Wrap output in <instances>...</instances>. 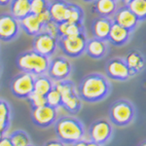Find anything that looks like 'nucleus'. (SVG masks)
<instances>
[{"label":"nucleus","instance_id":"nucleus-1","mask_svg":"<svg viewBox=\"0 0 146 146\" xmlns=\"http://www.w3.org/2000/svg\"><path fill=\"white\" fill-rule=\"evenodd\" d=\"M77 91L83 101L96 103L109 96L112 92V84L107 76L94 72L82 78L77 87Z\"/></svg>","mask_w":146,"mask_h":146},{"label":"nucleus","instance_id":"nucleus-2","mask_svg":"<svg viewBox=\"0 0 146 146\" xmlns=\"http://www.w3.org/2000/svg\"><path fill=\"white\" fill-rule=\"evenodd\" d=\"M55 131L58 139L64 144L72 145L85 136V127L79 119L72 116H62L56 119Z\"/></svg>","mask_w":146,"mask_h":146},{"label":"nucleus","instance_id":"nucleus-3","mask_svg":"<svg viewBox=\"0 0 146 146\" xmlns=\"http://www.w3.org/2000/svg\"><path fill=\"white\" fill-rule=\"evenodd\" d=\"M16 62L21 71L31 73L34 76H37L47 74L50 64V58L31 49L21 53L18 56Z\"/></svg>","mask_w":146,"mask_h":146},{"label":"nucleus","instance_id":"nucleus-4","mask_svg":"<svg viewBox=\"0 0 146 146\" xmlns=\"http://www.w3.org/2000/svg\"><path fill=\"white\" fill-rule=\"evenodd\" d=\"M54 87L62 96V107L70 114H77L82 108V100L78 91L71 80H62L55 82Z\"/></svg>","mask_w":146,"mask_h":146},{"label":"nucleus","instance_id":"nucleus-5","mask_svg":"<svg viewBox=\"0 0 146 146\" xmlns=\"http://www.w3.org/2000/svg\"><path fill=\"white\" fill-rule=\"evenodd\" d=\"M136 116L135 106L131 100L120 98L114 101L109 108V119L117 127H127L135 121Z\"/></svg>","mask_w":146,"mask_h":146},{"label":"nucleus","instance_id":"nucleus-6","mask_svg":"<svg viewBox=\"0 0 146 146\" xmlns=\"http://www.w3.org/2000/svg\"><path fill=\"white\" fill-rule=\"evenodd\" d=\"M87 41H88L87 33L83 32L76 35L60 37L58 45V49H60L64 56L70 58H77L85 54Z\"/></svg>","mask_w":146,"mask_h":146},{"label":"nucleus","instance_id":"nucleus-7","mask_svg":"<svg viewBox=\"0 0 146 146\" xmlns=\"http://www.w3.org/2000/svg\"><path fill=\"white\" fill-rule=\"evenodd\" d=\"M34 78L35 76L31 73H19L11 81V93L18 98H27L34 91Z\"/></svg>","mask_w":146,"mask_h":146},{"label":"nucleus","instance_id":"nucleus-8","mask_svg":"<svg viewBox=\"0 0 146 146\" xmlns=\"http://www.w3.org/2000/svg\"><path fill=\"white\" fill-rule=\"evenodd\" d=\"M105 73L109 79L118 82H125L133 78L125 58L122 56H114L107 60L105 63Z\"/></svg>","mask_w":146,"mask_h":146},{"label":"nucleus","instance_id":"nucleus-9","mask_svg":"<svg viewBox=\"0 0 146 146\" xmlns=\"http://www.w3.org/2000/svg\"><path fill=\"white\" fill-rule=\"evenodd\" d=\"M72 72V64L67 58L62 56H58L50 58L47 75L54 82L62 81L68 79Z\"/></svg>","mask_w":146,"mask_h":146},{"label":"nucleus","instance_id":"nucleus-10","mask_svg":"<svg viewBox=\"0 0 146 146\" xmlns=\"http://www.w3.org/2000/svg\"><path fill=\"white\" fill-rule=\"evenodd\" d=\"M21 33L20 21L10 13L0 14V41L12 42Z\"/></svg>","mask_w":146,"mask_h":146},{"label":"nucleus","instance_id":"nucleus-11","mask_svg":"<svg viewBox=\"0 0 146 146\" xmlns=\"http://www.w3.org/2000/svg\"><path fill=\"white\" fill-rule=\"evenodd\" d=\"M58 38L46 31H41L40 33L33 36L32 40V49L46 56H53L56 50Z\"/></svg>","mask_w":146,"mask_h":146},{"label":"nucleus","instance_id":"nucleus-12","mask_svg":"<svg viewBox=\"0 0 146 146\" xmlns=\"http://www.w3.org/2000/svg\"><path fill=\"white\" fill-rule=\"evenodd\" d=\"M113 128L111 122L106 119H98L91 124L89 128L90 139L100 145H104L111 139Z\"/></svg>","mask_w":146,"mask_h":146},{"label":"nucleus","instance_id":"nucleus-13","mask_svg":"<svg viewBox=\"0 0 146 146\" xmlns=\"http://www.w3.org/2000/svg\"><path fill=\"white\" fill-rule=\"evenodd\" d=\"M31 118L36 126L40 128H48L56 123L58 119V110L48 104L40 107H33Z\"/></svg>","mask_w":146,"mask_h":146},{"label":"nucleus","instance_id":"nucleus-14","mask_svg":"<svg viewBox=\"0 0 146 146\" xmlns=\"http://www.w3.org/2000/svg\"><path fill=\"white\" fill-rule=\"evenodd\" d=\"M112 20L114 23L129 29L133 33L140 25V22L138 21V19L136 18L135 14L131 12V9L129 8L128 5L119 7L117 9L116 13L112 17Z\"/></svg>","mask_w":146,"mask_h":146},{"label":"nucleus","instance_id":"nucleus-15","mask_svg":"<svg viewBox=\"0 0 146 146\" xmlns=\"http://www.w3.org/2000/svg\"><path fill=\"white\" fill-rule=\"evenodd\" d=\"M110 52V43L107 40H103L93 37L88 38L86 45V51L85 54H87L91 58L94 60H101L105 58Z\"/></svg>","mask_w":146,"mask_h":146},{"label":"nucleus","instance_id":"nucleus-16","mask_svg":"<svg viewBox=\"0 0 146 146\" xmlns=\"http://www.w3.org/2000/svg\"><path fill=\"white\" fill-rule=\"evenodd\" d=\"M125 62L128 65L131 77H135L145 70L146 56L141 51L137 49H131L125 56Z\"/></svg>","mask_w":146,"mask_h":146},{"label":"nucleus","instance_id":"nucleus-17","mask_svg":"<svg viewBox=\"0 0 146 146\" xmlns=\"http://www.w3.org/2000/svg\"><path fill=\"white\" fill-rule=\"evenodd\" d=\"M133 32L113 22V25L108 35V42L115 47H123L129 42L133 36Z\"/></svg>","mask_w":146,"mask_h":146},{"label":"nucleus","instance_id":"nucleus-18","mask_svg":"<svg viewBox=\"0 0 146 146\" xmlns=\"http://www.w3.org/2000/svg\"><path fill=\"white\" fill-rule=\"evenodd\" d=\"M118 8V1L116 0H95L92 12L98 15V17L112 18Z\"/></svg>","mask_w":146,"mask_h":146},{"label":"nucleus","instance_id":"nucleus-19","mask_svg":"<svg viewBox=\"0 0 146 146\" xmlns=\"http://www.w3.org/2000/svg\"><path fill=\"white\" fill-rule=\"evenodd\" d=\"M112 25H113L112 18L98 17V18L94 19L93 23H92V25H91L93 36L96 37V38H100V39L107 40Z\"/></svg>","mask_w":146,"mask_h":146},{"label":"nucleus","instance_id":"nucleus-20","mask_svg":"<svg viewBox=\"0 0 146 146\" xmlns=\"http://www.w3.org/2000/svg\"><path fill=\"white\" fill-rule=\"evenodd\" d=\"M21 29L25 31V34L29 36H35L41 31H43V23L39 19L38 15L30 13L29 15L20 21Z\"/></svg>","mask_w":146,"mask_h":146},{"label":"nucleus","instance_id":"nucleus-21","mask_svg":"<svg viewBox=\"0 0 146 146\" xmlns=\"http://www.w3.org/2000/svg\"><path fill=\"white\" fill-rule=\"evenodd\" d=\"M68 4L66 0H52L49 4V13L52 21L56 23H60L66 21Z\"/></svg>","mask_w":146,"mask_h":146},{"label":"nucleus","instance_id":"nucleus-22","mask_svg":"<svg viewBox=\"0 0 146 146\" xmlns=\"http://www.w3.org/2000/svg\"><path fill=\"white\" fill-rule=\"evenodd\" d=\"M31 0H12L10 3V14L18 21L23 20L31 13Z\"/></svg>","mask_w":146,"mask_h":146},{"label":"nucleus","instance_id":"nucleus-23","mask_svg":"<svg viewBox=\"0 0 146 146\" xmlns=\"http://www.w3.org/2000/svg\"><path fill=\"white\" fill-rule=\"evenodd\" d=\"M86 32L84 23H74L69 22H62L58 23V36H69V35H76L79 33Z\"/></svg>","mask_w":146,"mask_h":146},{"label":"nucleus","instance_id":"nucleus-24","mask_svg":"<svg viewBox=\"0 0 146 146\" xmlns=\"http://www.w3.org/2000/svg\"><path fill=\"white\" fill-rule=\"evenodd\" d=\"M55 82L47 74L37 75L34 78V91L35 93L46 96L54 88Z\"/></svg>","mask_w":146,"mask_h":146},{"label":"nucleus","instance_id":"nucleus-25","mask_svg":"<svg viewBox=\"0 0 146 146\" xmlns=\"http://www.w3.org/2000/svg\"><path fill=\"white\" fill-rule=\"evenodd\" d=\"M85 12L81 6L78 4L69 2L68 4L67 17L65 22L74 23H84Z\"/></svg>","mask_w":146,"mask_h":146},{"label":"nucleus","instance_id":"nucleus-26","mask_svg":"<svg viewBox=\"0 0 146 146\" xmlns=\"http://www.w3.org/2000/svg\"><path fill=\"white\" fill-rule=\"evenodd\" d=\"M128 7L140 23L146 22V0H133L128 4Z\"/></svg>","mask_w":146,"mask_h":146},{"label":"nucleus","instance_id":"nucleus-27","mask_svg":"<svg viewBox=\"0 0 146 146\" xmlns=\"http://www.w3.org/2000/svg\"><path fill=\"white\" fill-rule=\"evenodd\" d=\"M10 139L14 146H28L30 145V138L25 131L17 129L10 135Z\"/></svg>","mask_w":146,"mask_h":146},{"label":"nucleus","instance_id":"nucleus-28","mask_svg":"<svg viewBox=\"0 0 146 146\" xmlns=\"http://www.w3.org/2000/svg\"><path fill=\"white\" fill-rule=\"evenodd\" d=\"M46 100L47 104L52 107L56 108V109L58 107H62V96L55 87L46 95Z\"/></svg>","mask_w":146,"mask_h":146},{"label":"nucleus","instance_id":"nucleus-29","mask_svg":"<svg viewBox=\"0 0 146 146\" xmlns=\"http://www.w3.org/2000/svg\"><path fill=\"white\" fill-rule=\"evenodd\" d=\"M49 0H31V5H30V10L31 14L34 15H39L49 9Z\"/></svg>","mask_w":146,"mask_h":146},{"label":"nucleus","instance_id":"nucleus-30","mask_svg":"<svg viewBox=\"0 0 146 146\" xmlns=\"http://www.w3.org/2000/svg\"><path fill=\"white\" fill-rule=\"evenodd\" d=\"M28 101L30 102L32 108L33 107H40L43 106V105L47 104V100H46V96L40 95V94H37L33 92L29 95V96L27 98Z\"/></svg>","mask_w":146,"mask_h":146},{"label":"nucleus","instance_id":"nucleus-31","mask_svg":"<svg viewBox=\"0 0 146 146\" xmlns=\"http://www.w3.org/2000/svg\"><path fill=\"white\" fill-rule=\"evenodd\" d=\"M12 111L9 103L0 98V120H11Z\"/></svg>","mask_w":146,"mask_h":146},{"label":"nucleus","instance_id":"nucleus-32","mask_svg":"<svg viewBox=\"0 0 146 146\" xmlns=\"http://www.w3.org/2000/svg\"><path fill=\"white\" fill-rule=\"evenodd\" d=\"M43 31H46L48 33H50L54 36L58 37V23H56L54 21H49L48 23H45L43 27Z\"/></svg>","mask_w":146,"mask_h":146},{"label":"nucleus","instance_id":"nucleus-33","mask_svg":"<svg viewBox=\"0 0 146 146\" xmlns=\"http://www.w3.org/2000/svg\"><path fill=\"white\" fill-rule=\"evenodd\" d=\"M72 146H101L100 144H98V143H96L95 141L93 140H85L84 138L79 141H77V142L73 143Z\"/></svg>","mask_w":146,"mask_h":146},{"label":"nucleus","instance_id":"nucleus-34","mask_svg":"<svg viewBox=\"0 0 146 146\" xmlns=\"http://www.w3.org/2000/svg\"><path fill=\"white\" fill-rule=\"evenodd\" d=\"M11 125V120H0V133L5 135Z\"/></svg>","mask_w":146,"mask_h":146},{"label":"nucleus","instance_id":"nucleus-35","mask_svg":"<svg viewBox=\"0 0 146 146\" xmlns=\"http://www.w3.org/2000/svg\"><path fill=\"white\" fill-rule=\"evenodd\" d=\"M44 146H65V144L60 139H54V140H50V141H48V142H46L45 144H44Z\"/></svg>","mask_w":146,"mask_h":146},{"label":"nucleus","instance_id":"nucleus-36","mask_svg":"<svg viewBox=\"0 0 146 146\" xmlns=\"http://www.w3.org/2000/svg\"><path fill=\"white\" fill-rule=\"evenodd\" d=\"M0 146H14V145H13V143H12L10 137L4 135L3 137L0 139Z\"/></svg>","mask_w":146,"mask_h":146},{"label":"nucleus","instance_id":"nucleus-37","mask_svg":"<svg viewBox=\"0 0 146 146\" xmlns=\"http://www.w3.org/2000/svg\"><path fill=\"white\" fill-rule=\"evenodd\" d=\"M11 1H12V0H0V6L5 7V6L10 5Z\"/></svg>","mask_w":146,"mask_h":146},{"label":"nucleus","instance_id":"nucleus-38","mask_svg":"<svg viewBox=\"0 0 146 146\" xmlns=\"http://www.w3.org/2000/svg\"><path fill=\"white\" fill-rule=\"evenodd\" d=\"M120 1H122L124 3V5H128L129 2H131L133 0H120Z\"/></svg>","mask_w":146,"mask_h":146},{"label":"nucleus","instance_id":"nucleus-39","mask_svg":"<svg viewBox=\"0 0 146 146\" xmlns=\"http://www.w3.org/2000/svg\"><path fill=\"white\" fill-rule=\"evenodd\" d=\"M138 146H146V139L143 140V141H141L139 144H138Z\"/></svg>","mask_w":146,"mask_h":146},{"label":"nucleus","instance_id":"nucleus-40","mask_svg":"<svg viewBox=\"0 0 146 146\" xmlns=\"http://www.w3.org/2000/svg\"><path fill=\"white\" fill-rule=\"evenodd\" d=\"M82 1H84V2H87V3H93L95 0H82Z\"/></svg>","mask_w":146,"mask_h":146},{"label":"nucleus","instance_id":"nucleus-41","mask_svg":"<svg viewBox=\"0 0 146 146\" xmlns=\"http://www.w3.org/2000/svg\"><path fill=\"white\" fill-rule=\"evenodd\" d=\"M4 135H3V133H0V139H1V138L3 137Z\"/></svg>","mask_w":146,"mask_h":146},{"label":"nucleus","instance_id":"nucleus-42","mask_svg":"<svg viewBox=\"0 0 146 146\" xmlns=\"http://www.w3.org/2000/svg\"><path fill=\"white\" fill-rule=\"evenodd\" d=\"M0 70H1V63H0Z\"/></svg>","mask_w":146,"mask_h":146},{"label":"nucleus","instance_id":"nucleus-43","mask_svg":"<svg viewBox=\"0 0 146 146\" xmlns=\"http://www.w3.org/2000/svg\"><path fill=\"white\" fill-rule=\"evenodd\" d=\"M28 146H33V145H28Z\"/></svg>","mask_w":146,"mask_h":146},{"label":"nucleus","instance_id":"nucleus-44","mask_svg":"<svg viewBox=\"0 0 146 146\" xmlns=\"http://www.w3.org/2000/svg\"><path fill=\"white\" fill-rule=\"evenodd\" d=\"M116 1H120V0H116Z\"/></svg>","mask_w":146,"mask_h":146}]
</instances>
